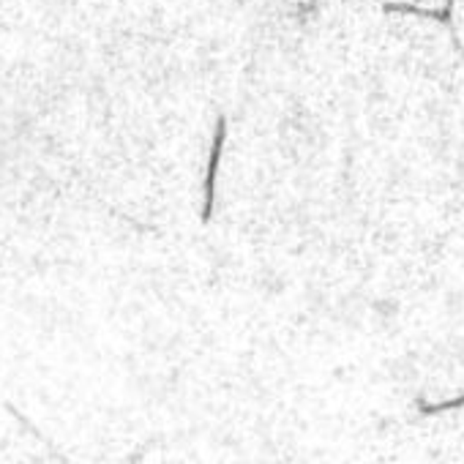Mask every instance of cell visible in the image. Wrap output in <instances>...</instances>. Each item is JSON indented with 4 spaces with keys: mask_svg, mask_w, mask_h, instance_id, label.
<instances>
[{
    "mask_svg": "<svg viewBox=\"0 0 464 464\" xmlns=\"http://www.w3.org/2000/svg\"><path fill=\"white\" fill-rule=\"evenodd\" d=\"M224 142H227V118L218 115V118H216V131H213L210 156H208V172H205V202H202V213H199L202 224H208V221L213 218V205H216V175H218Z\"/></svg>",
    "mask_w": 464,
    "mask_h": 464,
    "instance_id": "cell-1",
    "label": "cell"
},
{
    "mask_svg": "<svg viewBox=\"0 0 464 464\" xmlns=\"http://www.w3.org/2000/svg\"><path fill=\"white\" fill-rule=\"evenodd\" d=\"M453 4H456V0H445V6L440 12H434V9H418V6H410V4H382V12L385 14H415V17H426V20L442 23L445 28H450V39H453L456 50L464 55V47H461V42L453 34Z\"/></svg>",
    "mask_w": 464,
    "mask_h": 464,
    "instance_id": "cell-2",
    "label": "cell"
}]
</instances>
